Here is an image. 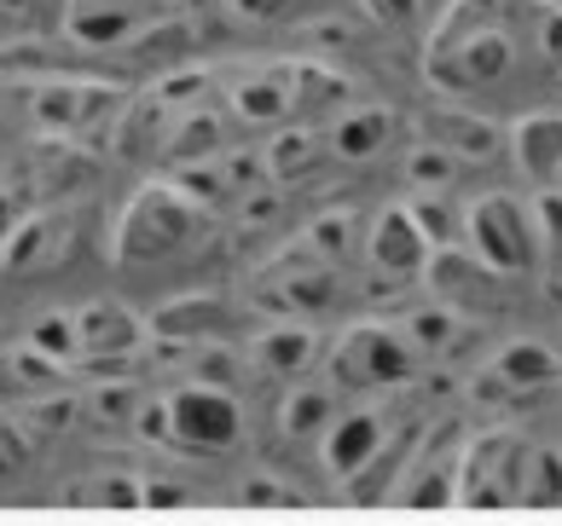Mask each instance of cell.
Segmentation results:
<instances>
[{"label":"cell","instance_id":"obj_1","mask_svg":"<svg viewBox=\"0 0 562 526\" xmlns=\"http://www.w3.org/2000/svg\"><path fill=\"white\" fill-rule=\"evenodd\" d=\"M162 416H169V428L186 439V446H198V451H226V446L238 439V428H244L238 405H233L226 393H215V388L180 393Z\"/></svg>","mask_w":562,"mask_h":526},{"label":"cell","instance_id":"obj_2","mask_svg":"<svg viewBox=\"0 0 562 526\" xmlns=\"http://www.w3.org/2000/svg\"><path fill=\"white\" fill-rule=\"evenodd\" d=\"M383 134H389V122H383V116H366V122H342L330 145H337L342 157H371V151L383 145Z\"/></svg>","mask_w":562,"mask_h":526}]
</instances>
